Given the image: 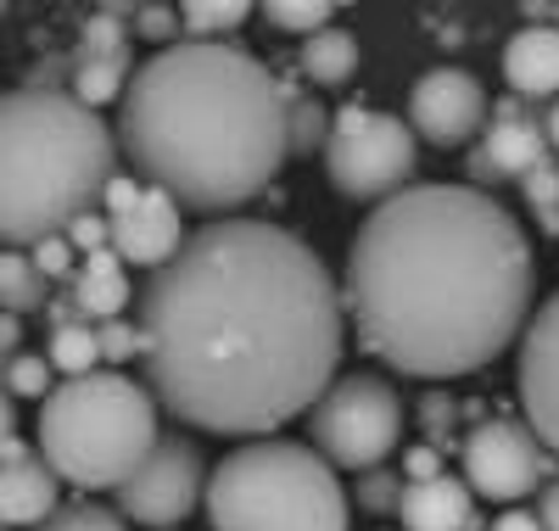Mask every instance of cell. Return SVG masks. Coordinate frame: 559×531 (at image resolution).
Here are the masks:
<instances>
[{
    "label": "cell",
    "instance_id": "1",
    "mask_svg": "<svg viewBox=\"0 0 559 531\" xmlns=\"http://www.w3.org/2000/svg\"><path fill=\"white\" fill-rule=\"evenodd\" d=\"M146 392L213 437H269L308 414L342 364V292L324 258L269 219H213L140 292Z\"/></svg>",
    "mask_w": 559,
    "mask_h": 531
},
{
    "label": "cell",
    "instance_id": "2",
    "mask_svg": "<svg viewBox=\"0 0 559 531\" xmlns=\"http://www.w3.org/2000/svg\"><path fill=\"white\" fill-rule=\"evenodd\" d=\"M532 240L471 185H403L347 247L342 314L381 364L414 380L487 369L532 319Z\"/></svg>",
    "mask_w": 559,
    "mask_h": 531
},
{
    "label": "cell",
    "instance_id": "3",
    "mask_svg": "<svg viewBox=\"0 0 559 531\" xmlns=\"http://www.w3.org/2000/svg\"><path fill=\"white\" fill-rule=\"evenodd\" d=\"M140 185L179 208L229 213L286 163V84L224 39H179L129 73L112 123Z\"/></svg>",
    "mask_w": 559,
    "mask_h": 531
},
{
    "label": "cell",
    "instance_id": "4",
    "mask_svg": "<svg viewBox=\"0 0 559 531\" xmlns=\"http://www.w3.org/2000/svg\"><path fill=\"white\" fill-rule=\"evenodd\" d=\"M118 174L112 129L73 95H0V240L17 252L62 235Z\"/></svg>",
    "mask_w": 559,
    "mask_h": 531
},
{
    "label": "cell",
    "instance_id": "5",
    "mask_svg": "<svg viewBox=\"0 0 559 531\" xmlns=\"http://www.w3.org/2000/svg\"><path fill=\"white\" fill-rule=\"evenodd\" d=\"M157 398L129 375H79L39 403V459L68 487H123L157 448Z\"/></svg>",
    "mask_w": 559,
    "mask_h": 531
},
{
    "label": "cell",
    "instance_id": "6",
    "mask_svg": "<svg viewBox=\"0 0 559 531\" xmlns=\"http://www.w3.org/2000/svg\"><path fill=\"white\" fill-rule=\"evenodd\" d=\"M213 531H347L336 470L302 442H247L202 487Z\"/></svg>",
    "mask_w": 559,
    "mask_h": 531
},
{
    "label": "cell",
    "instance_id": "7",
    "mask_svg": "<svg viewBox=\"0 0 559 531\" xmlns=\"http://www.w3.org/2000/svg\"><path fill=\"white\" fill-rule=\"evenodd\" d=\"M313 453L331 470H381V459L403 442V403L381 375H342L308 409Z\"/></svg>",
    "mask_w": 559,
    "mask_h": 531
},
{
    "label": "cell",
    "instance_id": "8",
    "mask_svg": "<svg viewBox=\"0 0 559 531\" xmlns=\"http://www.w3.org/2000/svg\"><path fill=\"white\" fill-rule=\"evenodd\" d=\"M324 168L342 197L358 202H386L414 174V129L392 113L342 107L324 134Z\"/></svg>",
    "mask_w": 559,
    "mask_h": 531
},
{
    "label": "cell",
    "instance_id": "9",
    "mask_svg": "<svg viewBox=\"0 0 559 531\" xmlns=\"http://www.w3.org/2000/svg\"><path fill=\"white\" fill-rule=\"evenodd\" d=\"M548 481V448L532 437L526 425L515 420H487L464 437V487L498 498V504H515L526 493H537Z\"/></svg>",
    "mask_w": 559,
    "mask_h": 531
},
{
    "label": "cell",
    "instance_id": "10",
    "mask_svg": "<svg viewBox=\"0 0 559 531\" xmlns=\"http://www.w3.org/2000/svg\"><path fill=\"white\" fill-rule=\"evenodd\" d=\"M202 487H207V475H202L197 448L179 442V437H163L146 459L123 475L118 509L129 520H140V526H174V520H185L202 504Z\"/></svg>",
    "mask_w": 559,
    "mask_h": 531
},
{
    "label": "cell",
    "instance_id": "11",
    "mask_svg": "<svg viewBox=\"0 0 559 531\" xmlns=\"http://www.w3.org/2000/svg\"><path fill=\"white\" fill-rule=\"evenodd\" d=\"M487 123V90L464 68H431L408 95V129L431 146H464Z\"/></svg>",
    "mask_w": 559,
    "mask_h": 531
},
{
    "label": "cell",
    "instance_id": "12",
    "mask_svg": "<svg viewBox=\"0 0 559 531\" xmlns=\"http://www.w3.org/2000/svg\"><path fill=\"white\" fill-rule=\"evenodd\" d=\"M521 409L532 437L559 453V292L521 330Z\"/></svg>",
    "mask_w": 559,
    "mask_h": 531
},
{
    "label": "cell",
    "instance_id": "13",
    "mask_svg": "<svg viewBox=\"0 0 559 531\" xmlns=\"http://www.w3.org/2000/svg\"><path fill=\"white\" fill-rule=\"evenodd\" d=\"M179 213H185V208L168 197V190L146 185V197L134 202V213L112 219V252H118V263H134V269H163V263L185 247V235H191Z\"/></svg>",
    "mask_w": 559,
    "mask_h": 531
},
{
    "label": "cell",
    "instance_id": "14",
    "mask_svg": "<svg viewBox=\"0 0 559 531\" xmlns=\"http://www.w3.org/2000/svg\"><path fill=\"white\" fill-rule=\"evenodd\" d=\"M471 515H476V493L464 481H453L448 470L431 481H403L397 493L403 531H471Z\"/></svg>",
    "mask_w": 559,
    "mask_h": 531
},
{
    "label": "cell",
    "instance_id": "15",
    "mask_svg": "<svg viewBox=\"0 0 559 531\" xmlns=\"http://www.w3.org/2000/svg\"><path fill=\"white\" fill-rule=\"evenodd\" d=\"M537 163H548V134L537 118H492L481 152L471 157L476 179H521Z\"/></svg>",
    "mask_w": 559,
    "mask_h": 531
},
{
    "label": "cell",
    "instance_id": "16",
    "mask_svg": "<svg viewBox=\"0 0 559 531\" xmlns=\"http://www.w3.org/2000/svg\"><path fill=\"white\" fill-rule=\"evenodd\" d=\"M503 79L521 102L559 95V28L554 23H526L503 51Z\"/></svg>",
    "mask_w": 559,
    "mask_h": 531
},
{
    "label": "cell",
    "instance_id": "17",
    "mask_svg": "<svg viewBox=\"0 0 559 531\" xmlns=\"http://www.w3.org/2000/svg\"><path fill=\"white\" fill-rule=\"evenodd\" d=\"M57 515V475L45 459H0V526H45Z\"/></svg>",
    "mask_w": 559,
    "mask_h": 531
},
{
    "label": "cell",
    "instance_id": "18",
    "mask_svg": "<svg viewBox=\"0 0 559 531\" xmlns=\"http://www.w3.org/2000/svg\"><path fill=\"white\" fill-rule=\"evenodd\" d=\"M73 314L84 319V324H107V319H123V308H129V274H123V263H118V252L107 247V252H90L79 269H73Z\"/></svg>",
    "mask_w": 559,
    "mask_h": 531
},
{
    "label": "cell",
    "instance_id": "19",
    "mask_svg": "<svg viewBox=\"0 0 559 531\" xmlns=\"http://www.w3.org/2000/svg\"><path fill=\"white\" fill-rule=\"evenodd\" d=\"M302 73L313 79V84H347L353 73H358V34H347V28H319V34H308L302 39Z\"/></svg>",
    "mask_w": 559,
    "mask_h": 531
},
{
    "label": "cell",
    "instance_id": "20",
    "mask_svg": "<svg viewBox=\"0 0 559 531\" xmlns=\"http://www.w3.org/2000/svg\"><path fill=\"white\" fill-rule=\"evenodd\" d=\"M129 73H134V57H96V62H73V79H68V95L79 107H107V102H123L129 90Z\"/></svg>",
    "mask_w": 559,
    "mask_h": 531
},
{
    "label": "cell",
    "instance_id": "21",
    "mask_svg": "<svg viewBox=\"0 0 559 531\" xmlns=\"http://www.w3.org/2000/svg\"><path fill=\"white\" fill-rule=\"evenodd\" d=\"M45 292H51V280L28 263V252H0V314H34L45 308Z\"/></svg>",
    "mask_w": 559,
    "mask_h": 531
},
{
    "label": "cell",
    "instance_id": "22",
    "mask_svg": "<svg viewBox=\"0 0 559 531\" xmlns=\"http://www.w3.org/2000/svg\"><path fill=\"white\" fill-rule=\"evenodd\" d=\"M45 364H51V369H62L68 380H79V375H96V364H102L96 324H84V319H73V324H57V330H51V353H45Z\"/></svg>",
    "mask_w": 559,
    "mask_h": 531
},
{
    "label": "cell",
    "instance_id": "23",
    "mask_svg": "<svg viewBox=\"0 0 559 531\" xmlns=\"http://www.w3.org/2000/svg\"><path fill=\"white\" fill-rule=\"evenodd\" d=\"M324 134H331V113H324L313 95H302V90L286 84V152L302 157V152L324 146Z\"/></svg>",
    "mask_w": 559,
    "mask_h": 531
},
{
    "label": "cell",
    "instance_id": "24",
    "mask_svg": "<svg viewBox=\"0 0 559 531\" xmlns=\"http://www.w3.org/2000/svg\"><path fill=\"white\" fill-rule=\"evenodd\" d=\"M252 17V7H241V0H218V7H179V28H191V39H224L236 34L241 23Z\"/></svg>",
    "mask_w": 559,
    "mask_h": 531
},
{
    "label": "cell",
    "instance_id": "25",
    "mask_svg": "<svg viewBox=\"0 0 559 531\" xmlns=\"http://www.w3.org/2000/svg\"><path fill=\"white\" fill-rule=\"evenodd\" d=\"M7 398H51V364H45V353H12L7 358Z\"/></svg>",
    "mask_w": 559,
    "mask_h": 531
},
{
    "label": "cell",
    "instance_id": "26",
    "mask_svg": "<svg viewBox=\"0 0 559 531\" xmlns=\"http://www.w3.org/2000/svg\"><path fill=\"white\" fill-rule=\"evenodd\" d=\"M521 185H526V202H532L537 224L548 235H559V168L554 163H537L532 174H521Z\"/></svg>",
    "mask_w": 559,
    "mask_h": 531
},
{
    "label": "cell",
    "instance_id": "27",
    "mask_svg": "<svg viewBox=\"0 0 559 531\" xmlns=\"http://www.w3.org/2000/svg\"><path fill=\"white\" fill-rule=\"evenodd\" d=\"M96 342H102V358L107 364H129V358H140V324L107 319V324H96Z\"/></svg>",
    "mask_w": 559,
    "mask_h": 531
},
{
    "label": "cell",
    "instance_id": "28",
    "mask_svg": "<svg viewBox=\"0 0 559 531\" xmlns=\"http://www.w3.org/2000/svg\"><path fill=\"white\" fill-rule=\"evenodd\" d=\"M62 235H68V247H73V252H84V258H90V252H107V247H112V224H107V219H102L96 208H90V213H79V219H73V224H68Z\"/></svg>",
    "mask_w": 559,
    "mask_h": 531
},
{
    "label": "cell",
    "instance_id": "29",
    "mask_svg": "<svg viewBox=\"0 0 559 531\" xmlns=\"http://www.w3.org/2000/svg\"><path fill=\"white\" fill-rule=\"evenodd\" d=\"M28 263H34L45 280H68V274L79 269V263H73V247H68V235H45V240H34Z\"/></svg>",
    "mask_w": 559,
    "mask_h": 531
},
{
    "label": "cell",
    "instance_id": "30",
    "mask_svg": "<svg viewBox=\"0 0 559 531\" xmlns=\"http://www.w3.org/2000/svg\"><path fill=\"white\" fill-rule=\"evenodd\" d=\"M263 17H269L274 28H292V34L308 39V34H319V28H331L336 12H331V7H269Z\"/></svg>",
    "mask_w": 559,
    "mask_h": 531
},
{
    "label": "cell",
    "instance_id": "31",
    "mask_svg": "<svg viewBox=\"0 0 559 531\" xmlns=\"http://www.w3.org/2000/svg\"><path fill=\"white\" fill-rule=\"evenodd\" d=\"M45 531H123V520L107 515V509H96V504H79V509L51 515V520H45Z\"/></svg>",
    "mask_w": 559,
    "mask_h": 531
},
{
    "label": "cell",
    "instance_id": "32",
    "mask_svg": "<svg viewBox=\"0 0 559 531\" xmlns=\"http://www.w3.org/2000/svg\"><path fill=\"white\" fill-rule=\"evenodd\" d=\"M397 493H403V481L386 475V470H364V481H358V504H364V509H376V515L397 509Z\"/></svg>",
    "mask_w": 559,
    "mask_h": 531
},
{
    "label": "cell",
    "instance_id": "33",
    "mask_svg": "<svg viewBox=\"0 0 559 531\" xmlns=\"http://www.w3.org/2000/svg\"><path fill=\"white\" fill-rule=\"evenodd\" d=\"M146 197V185H140L134 174H112L107 179V190H102V219L112 224V219H123V213H134V202Z\"/></svg>",
    "mask_w": 559,
    "mask_h": 531
},
{
    "label": "cell",
    "instance_id": "34",
    "mask_svg": "<svg viewBox=\"0 0 559 531\" xmlns=\"http://www.w3.org/2000/svg\"><path fill=\"white\" fill-rule=\"evenodd\" d=\"M134 34H140V39H157L163 51H168V39L179 45V12H168V7H140V12H134Z\"/></svg>",
    "mask_w": 559,
    "mask_h": 531
},
{
    "label": "cell",
    "instance_id": "35",
    "mask_svg": "<svg viewBox=\"0 0 559 531\" xmlns=\"http://www.w3.org/2000/svg\"><path fill=\"white\" fill-rule=\"evenodd\" d=\"M403 475H408V481H431V475H442V453H437L431 442L408 448V453H403Z\"/></svg>",
    "mask_w": 559,
    "mask_h": 531
},
{
    "label": "cell",
    "instance_id": "36",
    "mask_svg": "<svg viewBox=\"0 0 559 531\" xmlns=\"http://www.w3.org/2000/svg\"><path fill=\"white\" fill-rule=\"evenodd\" d=\"M537 520H543V531H559V481H548V487H543Z\"/></svg>",
    "mask_w": 559,
    "mask_h": 531
},
{
    "label": "cell",
    "instance_id": "37",
    "mask_svg": "<svg viewBox=\"0 0 559 531\" xmlns=\"http://www.w3.org/2000/svg\"><path fill=\"white\" fill-rule=\"evenodd\" d=\"M492 531H543V520H537V515H526V509H509V515H498V520H492Z\"/></svg>",
    "mask_w": 559,
    "mask_h": 531
},
{
    "label": "cell",
    "instance_id": "38",
    "mask_svg": "<svg viewBox=\"0 0 559 531\" xmlns=\"http://www.w3.org/2000/svg\"><path fill=\"white\" fill-rule=\"evenodd\" d=\"M12 430H17V403L7 398V386H0V453H7V442H12Z\"/></svg>",
    "mask_w": 559,
    "mask_h": 531
},
{
    "label": "cell",
    "instance_id": "39",
    "mask_svg": "<svg viewBox=\"0 0 559 531\" xmlns=\"http://www.w3.org/2000/svg\"><path fill=\"white\" fill-rule=\"evenodd\" d=\"M23 342V324H17V314H0V353H12Z\"/></svg>",
    "mask_w": 559,
    "mask_h": 531
},
{
    "label": "cell",
    "instance_id": "40",
    "mask_svg": "<svg viewBox=\"0 0 559 531\" xmlns=\"http://www.w3.org/2000/svg\"><path fill=\"white\" fill-rule=\"evenodd\" d=\"M543 134H548V146L559 152V102H554V113H548V123H543Z\"/></svg>",
    "mask_w": 559,
    "mask_h": 531
},
{
    "label": "cell",
    "instance_id": "41",
    "mask_svg": "<svg viewBox=\"0 0 559 531\" xmlns=\"http://www.w3.org/2000/svg\"><path fill=\"white\" fill-rule=\"evenodd\" d=\"M0 380H7V353H0Z\"/></svg>",
    "mask_w": 559,
    "mask_h": 531
},
{
    "label": "cell",
    "instance_id": "42",
    "mask_svg": "<svg viewBox=\"0 0 559 531\" xmlns=\"http://www.w3.org/2000/svg\"><path fill=\"white\" fill-rule=\"evenodd\" d=\"M0 17H7V7H0Z\"/></svg>",
    "mask_w": 559,
    "mask_h": 531
},
{
    "label": "cell",
    "instance_id": "43",
    "mask_svg": "<svg viewBox=\"0 0 559 531\" xmlns=\"http://www.w3.org/2000/svg\"><path fill=\"white\" fill-rule=\"evenodd\" d=\"M0 531H7V526H0Z\"/></svg>",
    "mask_w": 559,
    "mask_h": 531
}]
</instances>
